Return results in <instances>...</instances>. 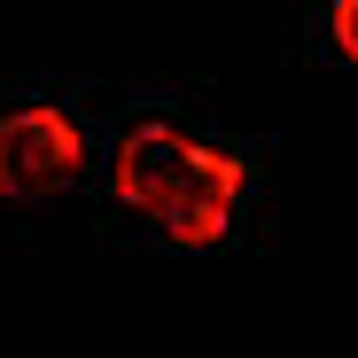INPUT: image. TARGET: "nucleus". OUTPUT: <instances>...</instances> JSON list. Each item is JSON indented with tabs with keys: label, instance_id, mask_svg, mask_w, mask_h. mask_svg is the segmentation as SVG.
<instances>
[{
	"label": "nucleus",
	"instance_id": "2",
	"mask_svg": "<svg viewBox=\"0 0 358 358\" xmlns=\"http://www.w3.org/2000/svg\"><path fill=\"white\" fill-rule=\"evenodd\" d=\"M78 164H86V141L63 109H8L0 117V195L8 203L71 187Z\"/></svg>",
	"mask_w": 358,
	"mask_h": 358
},
{
	"label": "nucleus",
	"instance_id": "1",
	"mask_svg": "<svg viewBox=\"0 0 358 358\" xmlns=\"http://www.w3.org/2000/svg\"><path fill=\"white\" fill-rule=\"evenodd\" d=\"M117 195L141 218H156L171 242H218L234 203H242V164L187 141L179 125H133L117 148Z\"/></svg>",
	"mask_w": 358,
	"mask_h": 358
},
{
	"label": "nucleus",
	"instance_id": "3",
	"mask_svg": "<svg viewBox=\"0 0 358 358\" xmlns=\"http://www.w3.org/2000/svg\"><path fill=\"white\" fill-rule=\"evenodd\" d=\"M335 47L358 63V0H335Z\"/></svg>",
	"mask_w": 358,
	"mask_h": 358
}]
</instances>
